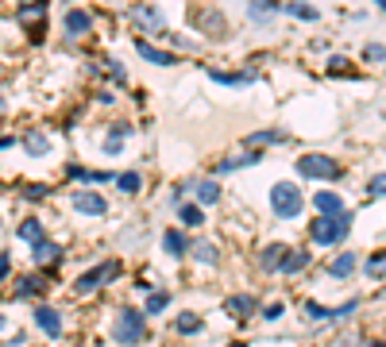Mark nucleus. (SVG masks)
<instances>
[{"instance_id":"obj_11","label":"nucleus","mask_w":386,"mask_h":347,"mask_svg":"<svg viewBox=\"0 0 386 347\" xmlns=\"http://www.w3.org/2000/svg\"><path fill=\"white\" fill-rule=\"evenodd\" d=\"M255 297H251V293H236V297H228V301H224V312H228V317H251V312H255Z\"/></svg>"},{"instance_id":"obj_33","label":"nucleus","mask_w":386,"mask_h":347,"mask_svg":"<svg viewBox=\"0 0 386 347\" xmlns=\"http://www.w3.org/2000/svg\"><path fill=\"white\" fill-rule=\"evenodd\" d=\"M167 301H170V293H162V289H155V293L147 297V312H162V309H167Z\"/></svg>"},{"instance_id":"obj_23","label":"nucleus","mask_w":386,"mask_h":347,"mask_svg":"<svg viewBox=\"0 0 386 347\" xmlns=\"http://www.w3.org/2000/svg\"><path fill=\"white\" fill-rule=\"evenodd\" d=\"M23 151H28L31 159H43V154L51 151V143H47V135H43V131H31V135L23 139Z\"/></svg>"},{"instance_id":"obj_42","label":"nucleus","mask_w":386,"mask_h":347,"mask_svg":"<svg viewBox=\"0 0 386 347\" xmlns=\"http://www.w3.org/2000/svg\"><path fill=\"white\" fill-rule=\"evenodd\" d=\"M375 4H379V8H382V12H386V0H375Z\"/></svg>"},{"instance_id":"obj_44","label":"nucleus","mask_w":386,"mask_h":347,"mask_svg":"<svg viewBox=\"0 0 386 347\" xmlns=\"http://www.w3.org/2000/svg\"><path fill=\"white\" fill-rule=\"evenodd\" d=\"M0 109H4V101H0Z\"/></svg>"},{"instance_id":"obj_37","label":"nucleus","mask_w":386,"mask_h":347,"mask_svg":"<svg viewBox=\"0 0 386 347\" xmlns=\"http://www.w3.org/2000/svg\"><path fill=\"white\" fill-rule=\"evenodd\" d=\"M367 193H371V197H382V193H386V174H379V178H371Z\"/></svg>"},{"instance_id":"obj_19","label":"nucleus","mask_w":386,"mask_h":347,"mask_svg":"<svg viewBox=\"0 0 386 347\" xmlns=\"http://www.w3.org/2000/svg\"><path fill=\"white\" fill-rule=\"evenodd\" d=\"M351 270H356V255H351V251L336 255V259L328 262V274H332V278H348Z\"/></svg>"},{"instance_id":"obj_20","label":"nucleus","mask_w":386,"mask_h":347,"mask_svg":"<svg viewBox=\"0 0 386 347\" xmlns=\"http://www.w3.org/2000/svg\"><path fill=\"white\" fill-rule=\"evenodd\" d=\"M89 28H93L89 12H66V31L70 35H89Z\"/></svg>"},{"instance_id":"obj_35","label":"nucleus","mask_w":386,"mask_h":347,"mask_svg":"<svg viewBox=\"0 0 386 347\" xmlns=\"http://www.w3.org/2000/svg\"><path fill=\"white\" fill-rule=\"evenodd\" d=\"M306 312H309L313 320H332V309H325V305H317V301H309Z\"/></svg>"},{"instance_id":"obj_7","label":"nucleus","mask_w":386,"mask_h":347,"mask_svg":"<svg viewBox=\"0 0 386 347\" xmlns=\"http://www.w3.org/2000/svg\"><path fill=\"white\" fill-rule=\"evenodd\" d=\"M70 205L81 212V217H104V212H109V201H104L101 193H89V189H78Z\"/></svg>"},{"instance_id":"obj_25","label":"nucleus","mask_w":386,"mask_h":347,"mask_svg":"<svg viewBox=\"0 0 386 347\" xmlns=\"http://www.w3.org/2000/svg\"><path fill=\"white\" fill-rule=\"evenodd\" d=\"M193 28L209 31V35H224V23H220L217 12H205V16H193Z\"/></svg>"},{"instance_id":"obj_21","label":"nucleus","mask_w":386,"mask_h":347,"mask_svg":"<svg viewBox=\"0 0 386 347\" xmlns=\"http://www.w3.org/2000/svg\"><path fill=\"white\" fill-rule=\"evenodd\" d=\"M16 239H23V243H39V239H43V224H39L35 217H28L20 228H16Z\"/></svg>"},{"instance_id":"obj_1","label":"nucleus","mask_w":386,"mask_h":347,"mask_svg":"<svg viewBox=\"0 0 386 347\" xmlns=\"http://www.w3.org/2000/svg\"><path fill=\"white\" fill-rule=\"evenodd\" d=\"M112 340L124 343V347H135L147 340V317L139 309H120L116 312V324H112Z\"/></svg>"},{"instance_id":"obj_26","label":"nucleus","mask_w":386,"mask_h":347,"mask_svg":"<svg viewBox=\"0 0 386 347\" xmlns=\"http://www.w3.org/2000/svg\"><path fill=\"white\" fill-rule=\"evenodd\" d=\"M162 247H167V255H186V247H190V243H186V236H182V231H167V236H162Z\"/></svg>"},{"instance_id":"obj_30","label":"nucleus","mask_w":386,"mask_h":347,"mask_svg":"<svg viewBox=\"0 0 386 347\" xmlns=\"http://www.w3.org/2000/svg\"><path fill=\"white\" fill-rule=\"evenodd\" d=\"M286 12H290L294 20H306V23L317 20V8H309V4H286Z\"/></svg>"},{"instance_id":"obj_6","label":"nucleus","mask_w":386,"mask_h":347,"mask_svg":"<svg viewBox=\"0 0 386 347\" xmlns=\"http://www.w3.org/2000/svg\"><path fill=\"white\" fill-rule=\"evenodd\" d=\"M128 20L135 23L139 31H159V35H162V31H167V23H162V16L155 12L151 4H135V8H128Z\"/></svg>"},{"instance_id":"obj_2","label":"nucleus","mask_w":386,"mask_h":347,"mask_svg":"<svg viewBox=\"0 0 386 347\" xmlns=\"http://www.w3.org/2000/svg\"><path fill=\"white\" fill-rule=\"evenodd\" d=\"M270 209L282 220H298L301 209H306V197H301V189L294 185V181H278V185L270 189Z\"/></svg>"},{"instance_id":"obj_8","label":"nucleus","mask_w":386,"mask_h":347,"mask_svg":"<svg viewBox=\"0 0 386 347\" xmlns=\"http://www.w3.org/2000/svg\"><path fill=\"white\" fill-rule=\"evenodd\" d=\"M35 328L47 336V340H59V336H62L59 309H54V305H39V309H35Z\"/></svg>"},{"instance_id":"obj_41","label":"nucleus","mask_w":386,"mask_h":347,"mask_svg":"<svg viewBox=\"0 0 386 347\" xmlns=\"http://www.w3.org/2000/svg\"><path fill=\"white\" fill-rule=\"evenodd\" d=\"M4 328H8V320H4V312H0V332H4Z\"/></svg>"},{"instance_id":"obj_38","label":"nucleus","mask_w":386,"mask_h":347,"mask_svg":"<svg viewBox=\"0 0 386 347\" xmlns=\"http://www.w3.org/2000/svg\"><path fill=\"white\" fill-rule=\"evenodd\" d=\"M8 274H12V255L0 251V278H8Z\"/></svg>"},{"instance_id":"obj_12","label":"nucleus","mask_w":386,"mask_h":347,"mask_svg":"<svg viewBox=\"0 0 386 347\" xmlns=\"http://www.w3.org/2000/svg\"><path fill=\"white\" fill-rule=\"evenodd\" d=\"M306 267H309V251H290V247H286V255H282V262H278V270H282V274H301Z\"/></svg>"},{"instance_id":"obj_40","label":"nucleus","mask_w":386,"mask_h":347,"mask_svg":"<svg viewBox=\"0 0 386 347\" xmlns=\"http://www.w3.org/2000/svg\"><path fill=\"white\" fill-rule=\"evenodd\" d=\"M12 143H16L12 135H0V151H8V147H12Z\"/></svg>"},{"instance_id":"obj_22","label":"nucleus","mask_w":386,"mask_h":347,"mask_svg":"<svg viewBox=\"0 0 386 347\" xmlns=\"http://www.w3.org/2000/svg\"><path fill=\"white\" fill-rule=\"evenodd\" d=\"M174 328H178V332H182V336H197V332H201V328H205V320L197 317V312H178Z\"/></svg>"},{"instance_id":"obj_14","label":"nucleus","mask_w":386,"mask_h":347,"mask_svg":"<svg viewBox=\"0 0 386 347\" xmlns=\"http://www.w3.org/2000/svg\"><path fill=\"white\" fill-rule=\"evenodd\" d=\"M135 51H139V58H147V62H155V66H174L178 58L174 54H167V51H159V47H151V43H143L139 39L135 43Z\"/></svg>"},{"instance_id":"obj_16","label":"nucleus","mask_w":386,"mask_h":347,"mask_svg":"<svg viewBox=\"0 0 386 347\" xmlns=\"http://www.w3.org/2000/svg\"><path fill=\"white\" fill-rule=\"evenodd\" d=\"M313 209L321 212V217H336V212H344V201L336 193H325V189H321V193L313 197Z\"/></svg>"},{"instance_id":"obj_27","label":"nucleus","mask_w":386,"mask_h":347,"mask_svg":"<svg viewBox=\"0 0 386 347\" xmlns=\"http://www.w3.org/2000/svg\"><path fill=\"white\" fill-rule=\"evenodd\" d=\"M178 217H182V224H190V228L205 224V212L197 209V205H178Z\"/></svg>"},{"instance_id":"obj_18","label":"nucleus","mask_w":386,"mask_h":347,"mask_svg":"<svg viewBox=\"0 0 386 347\" xmlns=\"http://www.w3.org/2000/svg\"><path fill=\"white\" fill-rule=\"evenodd\" d=\"M209 78L217 81V85H236V89H240V85H251V81H259L255 73H220V70H209Z\"/></svg>"},{"instance_id":"obj_39","label":"nucleus","mask_w":386,"mask_h":347,"mask_svg":"<svg viewBox=\"0 0 386 347\" xmlns=\"http://www.w3.org/2000/svg\"><path fill=\"white\" fill-rule=\"evenodd\" d=\"M344 66H348V58H340V54L328 58V70H332V73H336V70H344Z\"/></svg>"},{"instance_id":"obj_13","label":"nucleus","mask_w":386,"mask_h":347,"mask_svg":"<svg viewBox=\"0 0 386 347\" xmlns=\"http://www.w3.org/2000/svg\"><path fill=\"white\" fill-rule=\"evenodd\" d=\"M282 255H286V243H270V247H263V255H259V270L275 274L278 262H282Z\"/></svg>"},{"instance_id":"obj_24","label":"nucleus","mask_w":386,"mask_h":347,"mask_svg":"<svg viewBox=\"0 0 386 347\" xmlns=\"http://www.w3.org/2000/svg\"><path fill=\"white\" fill-rule=\"evenodd\" d=\"M259 162V151H251V154H236V159H224L217 166V174H232V170H243V166H255Z\"/></svg>"},{"instance_id":"obj_5","label":"nucleus","mask_w":386,"mask_h":347,"mask_svg":"<svg viewBox=\"0 0 386 347\" xmlns=\"http://www.w3.org/2000/svg\"><path fill=\"white\" fill-rule=\"evenodd\" d=\"M112 278H120V262H97L93 270H85V274L78 278V282H73V293L78 297H85V293H93L97 286H104V282H112Z\"/></svg>"},{"instance_id":"obj_10","label":"nucleus","mask_w":386,"mask_h":347,"mask_svg":"<svg viewBox=\"0 0 386 347\" xmlns=\"http://www.w3.org/2000/svg\"><path fill=\"white\" fill-rule=\"evenodd\" d=\"M31 259L39 262V267H43V262H59L62 259V247L54 243V239H39V243H31Z\"/></svg>"},{"instance_id":"obj_36","label":"nucleus","mask_w":386,"mask_h":347,"mask_svg":"<svg viewBox=\"0 0 386 347\" xmlns=\"http://www.w3.org/2000/svg\"><path fill=\"white\" fill-rule=\"evenodd\" d=\"M47 193H51V185H23V197H28V201H43Z\"/></svg>"},{"instance_id":"obj_4","label":"nucleus","mask_w":386,"mask_h":347,"mask_svg":"<svg viewBox=\"0 0 386 347\" xmlns=\"http://www.w3.org/2000/svg\"><path fill=\"white\" fill-rule=\"evenodd\" d=\"M298 174H301V178H309V181H340L344 178L340 166H336L328 154H301V159H298Z\"/></svg>"},{"instance_id":"obj_29","label":"nucleus","mask_w":386,"mask_h":347,"mask_svg":"<svg viewBox=\"0 0 386 347\" xmlns=\"http://www.w3.org/2000/svg\"><path fill=\"white\" fill-rule=\"evenodd\" d=\"M116 185L124 189V193H139V185H143V178H139L135 170H124V174H116Z\"/></svg>"},{"instance_id":"obj_34","label":"nucleus","mask_w":386,"mask_h":347,"mask_svg":"<svg viewBox=\"0 0 386 347\" xmlns=\"http://www.w3.org/2000/svg\"><path fill=\"white\" fill-rule=\"evenodd\" d=\"M363 58H367V62H382V58H386V47H382V43H367V47H363Z\"/></svg>"},{"instance_id":"obj_9","label":"nucleus","mask_w":386,"mask_h":347,"mask_svg":"<svg viewBox=\"0 0 386 347\" xmlns=\"http://www.w3.org/2000/svg\"><path fill=\"white\" fill-rule=\"evenodd\" d=\"M39 293H47V278H39V274H20L16 278V286H12L16 301H28V297H39Z\"/></svg>"},{"instance_id":"obj_31","label":"nucleus","mask_w":386,"mask_h":347,"mask_svg":"<svg viewBox=\"0 0 386 347\" xmlns=\"http://www.w3.org/2000/svg\"><path fill=\"white\" fill-rule=\"evenodd\" d=\"M278 139H282V135H278V131H255V135H248V147H255V151H259V147H267V143H278Z\"/></svg>"},{"instance_id":"obj_43","label":"nucleus","mask_w":386,"mask_h":347,"mask_svg":"<svg viewBox=\"0 0 386 347\" xmlns=\"http://www.w3.org/2000/svg\"><path fill=\"white\" fill-rule=\"evenodd\" d=\"M367 347H386V343H379V340H375V343H367Z\"/></svg>"},{"instance_id":"obj_15","label":"nucleus","mask_w":386,"mask_h":347,"mask_svg":"<svg viewBox=\"0 0 386 347\" xmlns=\"http://www.w3.org/2000/svg\"><path fill=\"white\" fill-rule=\"evenodd\" d=\"M248 16H251V23H270V16H278V4L275 0H251Z\"/></svg>"},{"instance_id":"obj_45","label":"nucleus","mask_w":386,"mask_h":347,"mask_svg":"<svg viewBox=\"0 0 386 347\" xmlns=\"http://www.w3.org/2000/svg\"><path fill=\"white\" fill-rule=\"evenodd\" d=\"M236 347H243V343H236Z\"/></svg>"},{"instance_id":"obj_17","label":"nucleus","mask_w":386,"mask_h":347,"mask_svg":"<svg viewBox=\"0 0 386 347\" xmlns=\"http://www.w3.org/2000/svg\"><path fill=\"white\" fill-rule=\"evenodd\" d=\"M193 193H197V205H217L220 201V185L217 181H193Z\"/></svg>"},{"instance_id":"obj_32","label":"nucleus","mask_w":386,"mask_h":347,"mask_svg":"<svg viewBox=\"0 0 386 347\" xmlns=\"http://www.w3.org/2000/svg\"><path fill=\"white\" fill-rule=\"evenodd\" d=\"M382 274H386V255L379 251V255L367 259V278H382Z\"/></svg>"},{"instance_id":"obj_3","label":"nucleus","mask_w":386,"mask_h":347,"mask_svg":"<svg viewBox=\"0 0 386 347\" xmlns=\"http://www.w3.org/2000/svg\"><path fill=\"white\" fill-rule=\"evenodd\" d=\"M348 228H351V212L344 209V212H336V217H321L313 228H309V236H313L317 247H336V243H344Z\"/></svg>"},{"instance_id":"obj_28","label":"nucleus","mask_w":386,"mask_h":347,"mask_svg":"<svg viewBox=\"0 0 386 347\" xmlns=\"http://www.w3.org/2000/svg\"><path fill=\"white\" fill-rule=\"evenodd\" d=\"M193 259H197V262H205V267H212V262L220 259V251H217L212 243H193Z\"/></svg>"}]
</instances>
